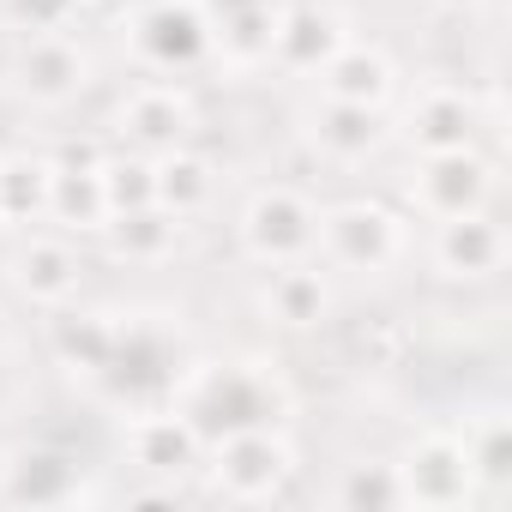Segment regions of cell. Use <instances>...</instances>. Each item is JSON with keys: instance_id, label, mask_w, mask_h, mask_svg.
I'll use <instances>...</instances> for the list:
<instances>
[{"instance_id": "6da1fadb", "label": "cell", "mask_w": 512, "mask_h": 512, "mask_svg": "<svg viewBox=\"0 0 512 512\" xmlns=\"http://www.w3.org/2000/svg\"><path fill=\"white\" fill-rule=\"evenodd\" d=\"M169 404L211 446V440L241 434V428H278V416L290 410V392L260 362H199V368L181 374V386H175Z\"/></svg>"}, {"instance_id": "7a4b0ae2", "label": "cell", "mask_w": 512, "mask_h": 512, "mask_svg": "<svg viewBox=\"0 0 512 512\" xmlns=\"http://www.w3.org/2000/svg\"><path fill=\"white\" fill-rule=\"evenodd\" d=\"M181 374H187V362H181L175 332L151 326V320H127V326H115V356L97 374V386H103V398H115L127 410H151V404L175 398Z\"/></svg>"}, {"instance_id": "3957f363", "label": "cell", "mask_w": 512, "mask_h": 512, "mask_svg": "<svg viewBox=\"0 0 512 512\" xmlns=\"http://www.w3.org/2000/svg\"><path fill=\"white\" fill-rule=\"evenodd\" d=\"M314 247H326V260L344 272H392L404 253V217L380 199H344L332 211H320Z\"/></svg>"}, {"instance_id": "277c9868", "label": "cell", "mask_w": 512, "mask_h": 512, "mask_svg": "<svg viewBox=\"0 0 512 512\" xmlns=\"http://www.w3.org/2000/svg\"><path fill=\"white\" fill-rule=\"evenodd\" d=\"M314 229H320V211L296 187H260L241 211V247H247V260H260V266L308 260Z\"/></svg>"}, {"instance_id": "5b68a950", "label": "cell", "mask_w": 512, "mask_h": 512, "mask_svg": "<svg viewBox=\"0 0 512 512\" xmlns=\"http://www.w3.org/2000/svg\"><path fill=\"white\" fill-rule=\"evenodd\" d=\"M290 464L296 452L278 428H241V434L211 440V482L229 500H272L290 482Z\"/></svg>"}, {"instance_id": "8992f818", "label": "cell", "mask_w": 512, "mask_h": 512, "mask_svg": "<svg viewBox=\"0 0 512 512\" xmlns=\"http://www.w3.org/2000/svg\"><path fill=\"white\" fill-rule=\"evenodd\" d=\"M392 470H398L404 506L446 512V506H464L476 494V476H470V458H464L458 434H422V440H410V452Z\"/></svg>"}, {"instance_id": "52a82bcc", "label": "cell", "mask_w": 512, "mask_h": 512, "mask_svg": "<svg viewBox=\"0 0 512 512\" xmlns=\"http://www.w3.org/2000/svg\"><path fill=\"white\" fill-rule=\"evenodd\" d=\"M133 49L145 67L163 73H187L211 55V19L193 7V0H151L133 19Z\"/></svg>"}, {"instance_id": "ba28073f", "label": "cell", "mask_w": 512, "mask_h": 512, "mask_svg": "<svg viewBox=\"0 0 512 512\" xmlns=\"http://www.w3.org/2000/svg\"><path fill=\"white\" fill-rule=\"evenodd\" d=\"M494 193V163L470 145V151H434L422 157L416 181H410V199L416 211H428L434 223L440 217H464V211H482Z\"/></svg>"}, {"instance_id": "9c48e42d", "label": "cell", "mask_w": 512, "mask_h": 512, "mask_svg": "<svg viewBox=\"0 0 512 512\" xmlns=\"http://www.w3.org/2000/svg\"><path fill=\"white\" fill-rule=\"evenodd\" d=\"M13 79H19V91L31 103L61 109V103H73L91 85V55L67 31H31L25 49L13 55Z\"/></svg>"}, {"instance_id": "30bf717a", "label": "cell", "mask_w": 512, "mask_h": 512, "mask_svg": "<svg viewBox=\"0 0 512 512\" xmlns=\"http://www.w3.org/2000/svg\"><path fill=\"white\" fill-rule=\"evenodd\" d=\"M79 494V458L61 446H19L0 458V500L7 506H67Z\"/></svg>"}, {"instance_id": "8fae6325", "label": "cell", "mask_w": 512, "mask_h": 512, "mask_svg": "<svg viewBox=\"0 0 512 512\" xmlns=\"http://www.w3.org/2000/svg\"><path fill=\"white\" fill-rule=\"evenodd\" d=\"M434 266L458 284H476V278H494L506 266V229L482 211H464V217H440L434 229Z\"/></svg>"}, {"instance_id": "7c38bea8", "label": "cell", "mask_w": 512, "mask_h": 512, "mask_svg": "<svg viewBox=\"0 0 512 512\" xmlns=\"http://www.w3.org/2000/svg\"><path fill=\"white\" fill-rule=\"evenodd\" d=\"M127 452L139 470L151 476H187L205 452V440L193 434V422L175 410V404H151V410H133V428H127Z\"/></svg>"}, {"instance_id": "4fadbf2b", "label": "cell", "mask_w": 512, "mask_h": 512, "mask_svg": "<svg viewBox=\"0 0 512 512\" xmlns=\"http://www.w3.org/2000/svg\"><path fill=\"white\" fill-rule=\"evenodd\" d=\"M121 133L133 139V151L145 157H163V151H181L187 133H193V103L175 91V85H139L127 103H121Z\"/></svg>"}, {"instance_id": "5bb4252c", "label": "cell", "mask_w": 512, "mask_h": 512, "mask_svg": "<svg viewBox=\"0 0 512 512\" xmlns=\"http://www.w3.org/2000/svg\"><path fill=\"white\" fill-rule=\"evenodd\" d=\"M344 43H350L344 19H338L332 7H314V0H302V7H284V13H278L272 61H278V67H290V73H320Z\"/></svg>"}, {"instance_id": "9a60e30c", "label": "cell", "mask_w": 512, "mask_h": 512, "mask_svg": "<svg viewBox=\"0 0 512 512\" xmlns=\"http://www.w3.org/2000/svg\"><path fill=\"white\" fill-rule=\"evenodd\" d=\"M476 133H482V109H476V97H464L452 85H434V91H422L410 103V145L422 157H434V151H470Z\"/></svg>"}, {"instance_id": "2e32d148", "label": "cell", "mask_w": 512, "mask_h": 512, "mask_svg": "<svg viewBox=\"0 0 512 512\" xmlns=\"http://www.w3.org/2000/svg\"><path fill=\"white\" fill-rule=\"evenodd\" d=\"M79 278H85V266L61 235H31L19 247V260H13V284L37 308H67L79 296Z\"/></svg>"}, {"instance_id": "e0dca14e", "label": "cell", "mask_w": 512, "mask_h": 512, "mask_svg": "<svg viewBox=\"0 0 512 512\" xmlns=\"http://www.w3.org/2000/svg\"><path fill=\"white\" fill-rule=\"evenodd\" d=\"M260 308H266L272 326H284V332H314V326H326V314H332V284H326V272H314L308 260H290V266H272V278H266V290H260Z\"/></svg>"}, {"instance_id": "ac0fdd59", "label": "cell", "mask_w": 512, "mask_h": 512, "mask_svg": "<svg viewBox=\"0 0 512 512\" xmlns=\"http://www.w3.org/2000/svg\"><path fill=\"white\" fill-rule=\"evenodd\" d=\"M320 91L332 103H362V109H386L392 91H398V73L392 61L374 49V43H344L326 67H320Z\"/></svg>"}, {"instance_id": "d6986e66", "label": "cell", "mask_w": 512, "mask_h": 512, "mask_svg": "<svg viewBox=\"0 0 512 512\" xmlns=\"http://www.w3.org/2000/svg\"><path fill=\"white\" fill-rule=\"evenodd\" d=\"M308 139L332 157V163H362V157H374L380 145H386V121H380V109H362V103H320L314 115H308Z\"/></svg>"}, {"instance_id": "ffe728a7", "label": "cell", "mask_w": 512, "mask_h": 512, "mask_svg": "<svg viewBox=\"0 0 512 512\" xmlns=\"http://www.w3.org/2000/svg\"><path fill=\"white\" fill-rule=\"evenodd\" d=\"M103 229H109L115 260H127V266H163L169 253H175V241H181V217L163 211L157 199L139 205V211H115Z\"/></svg>"}, {"instance_id": "44dd1931", "label": "cell", "mask_w": 512, "mask_h": 512, "mask_svg": "<svg viewBox=\"0 0 512 512\" xmlns=\"http://www.w3.org/2000/svg\"><path fill=\"white\" fill-rule=\"evenodd\" d=\"M49 350H55V362H61L67 374L97 380V374L109 368V356H115V320H109V314H91V308L61 314V320L49 326Z\"/></svg>"}, {"instance_id": "7402d4cb", "label": "cell", "mask_w": 512, "mask_h": 512, "mask_svg": "<svg viewBox=\"0 0 512 512\" xmlns=\"http://www.w3.org/2000/svg\"><path fill=\"white\" fill-rule=\"evenodd\" d=\"M272 31H278V7L260 0V7H241V13H217L211 19V49L229 67H260V61H272Z\"/></svg>"}, {"instance_id": "603a6c76", "label": "cell", "mask_w": 512, "mask_h": 512, "mask_svg": "<svg viewBox=\"0 0 512 512\" xmlns=\"http://www.w3.org/2000/svg\"><path fill=\"white\" fill-rule=\"evenodd\" d=\"M151 181H157V205H163V211H175V217L205 211V205H211V193H217L211 163H205V157H193L187 145H181V151L151 157Z\"/></svg>"}, {"instance_id": "cb8c5ba5", "label": "cell", "mask_w": 512, "mask_h": 512, "mask_svg": "<svg viewBox=\"0 0 512 512\" xmlns=\"http://www.w3.org/2000/svg\"><path fill=\"white\" fill-rule=\"evenodd\" d=\"M49 217L61 229H103L109 223L103 175L97 169H79V163H55L49 169Z\"/></svg>"}, {"instance_id": "d4e9b609", "label": "cell", "mask_w": 512, "mask_h": 512, "mask_svg": "<svg viewBox=\"0 0 512 512\" xmlns=\"http://www.w3.org/2000/svg\"><path fill=\"white\" fill-rule=\"evenodd\" d=\"M49 157L7 151L0 157V223H37L49 217Z\"/></svg>"}, {"instance_id": "484cf974", "label": "cell", "mask_w": 512, "mask_h": 512, "mask_svg": "<svg viewBox=\"0 0 512 512\" xmlns=\"http://www.w3.org/2000/svg\"><path fill=\"white\" fill-rule=\"evenodd\" d=\"M458 446H464V458H470L476 494H482V488H506V482H512V422H506L500 410H482L476 422H464Z\"/></svg>"}, {"instance_id": "4316f807", "label": "cell", "mask_w": 512, "mask_h": 512, "mask_svg": "<svg viewBox=\"0 0 512 512\" xmlns=\"http://www.w3.org/2000/svg\"><path fill=\"white\" fill-rule=\"evenodd\" d=\"M338 506L344 512H398L404 506V488H398V470L392 464H350L344 482H338Z\"/></svg>"}, {"instance_id": "83f0119b", "label": "cell", "mask_w": 512, "mask_h": 512, "mask_svg": "<svg viewBox=\"0 0 512 512\" xmlns=\"http://www.w3.org/2000/svg\"><path fill=\"white\" fill-rule=\"evenodd\" d=\"M97 175H103L109 217H115V211H139V205L157 199V181H151V157H145V151H133V157H103Z\"/></svg>"}, {"instance_id": "f1b7e54d", "label": "cell", "mask_w": 512, "mask_h": 512, "mask_svg": "<svg viewBox=\"0 0 512 512\" xmlns=\"http://www.w3.org/2000/svg\"><path fill=\"white\" fill-rule=\"evenodd\" d=\"M73 7L79 0H7V19L19 31H61L73 19Z\"/></svg>"}, {"instance_id": "f546056e", "label": "cell", "mask_w": 512, "mask_h": 512, "mask_svg": "<svg viewBox=\"0 0 512 512\" xmlns=\"http://www.w3.org/2000/svg\"><path fill=\"white\" fill-rule=\"evenodd\" d=\"M241 7H260V0H211V19L217 13H241Z\"/></svg>"}]
</instances>
